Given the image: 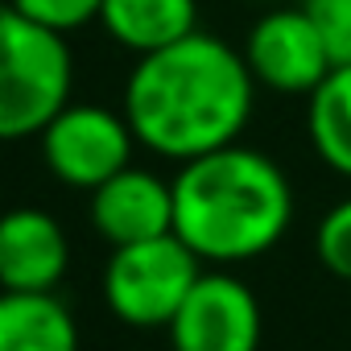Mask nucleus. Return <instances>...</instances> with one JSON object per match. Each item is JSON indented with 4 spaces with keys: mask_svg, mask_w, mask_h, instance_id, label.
<instances>
[{
    "mask_svg": "<svg viewBox=\"0 0 351 351\" xmlns=\"http://www.w3.org/2000/svg\"><path fill=\"white\" fill-rule=\"evenodd\" d=\"M244 62L256 83L281 95H310L335 66L326 38L306 9L265 13L244 42Z\"/></svg>",
    "mask_w": 351,
    "mask_h": 351,
    "instance_id": "nucleus-7",
    "label": "nucleus"
},
{
    "mask_svg": "<svg viewBox=\"0 0 351 351\" xmlns=\"http://www.w3.org/2000/svg\"><path fill=\"white\" fill-rule=\"evenodd\" d=\"M13 9L25 13L29 21L54 29V34H75L91 21H99V9H104V0H13Z\"/></svg>",
    "mask_w": 351,
    "mask_h": 351,
    "instance_id": "nucleus-14",
    "label": "nucleus"
},
{
    "mask_svg": "<svg viewBox=\"0 0 351 351\" xmlns=\"http://www.w3.org/2000/svg\"><path fill=\"white\" fill-rule=\"evenodd\" d=\"M0 351H83L79 322L54 289H0Z\"/></svg>",
    "mask_w": 351,
    "mask_h": 351,
    "instance_id": "nucleus-11",
    "label": "nucleus"
},
{
    "mask_svg": "<svg viewBox=\"0 0 351 351\" xmlns=\"http://www.w3.org/2000/svg\"><path fill=\"white\" fill-rule=\"evenodd\" d=\"M256 79L240 50L195 29L165 50L141 54L124 83V120L149 153L195 161L236 145L252 120Z\"/></svg>",
    "mask_w": 351,
    "mask_h": 351,
    "instance_id": "nucleus-1",
    "label": "nucleus"
},
{
    "mask_svg": "<svg viewBox=\"0 0 351 351\" xmlns=\"http://www.w3.org/2000/svg\"><path fill=\"white\" fill-rule=\"evenodd\" d=\"M71 244L62 223L42 207H13L0 215V289L50 293L66 277Z\"/></svg>",
    "mask_w": 351,
    "mask_h": 351,
    "instance_id": "nucleus-9",
    "label": "nucleus"
},
{
    "mask_svg": "<svg viewBox=\"0 0 351 351\" xmlns=\"http://www.w3.org/2000/svg\"><path fill=\"white\" fill-rule=\"evenodd\" d=\"M306 132L322 165L351 178V62L330 66V75L310 91Z\"/></svg>",
    "mask_w": 351,
    "mask_h": 351,
    "instance_id": "nucleus-12",
    "label": "nucleus"
},
{
    "mask_svg": "<svg viewBox=\"0 0 351 351\" xmlns=\"http://www.w3.org/2000/svg\"><path fill=\"white\" fill-rule=\"evenodd\" d=\"M91 228L108 248L157 240L173 232V182L124 165L91 191Z\"/></svg>",
    "mask_w": 351,
    "mask_h": 351,
    "instance_id": "nucleus-8",
    "label": "nucleus"
},
{
    "mask_svg": "<svg viewBox=\"0 0 351 351\" xmlns=\"http://www.w3.org/2000/svg\"><path fill=\"white\" fill-rule=\"evenodd\" d=\"M42 161L62 186L95 191L112 173L132 165L136 136L124 120V112H112L104 104H66L42 132Z\"/></svg>",
    "mask_w": 351,
    "mask_h": 351,
    "instance_id": "nucleus-5",
    "label": "nucleus"
},
{
    "mask_svg": "<svg viewBox=\"0 0 351 351\" xmlns=\"http://www.w3.org/2000/svg\"><path fill=\"white\" fill-rule=\"evenodd\" d=\"M203 273V261L178 240V236H157L141 244L112 248L104 265V302L108 310L136 330H165L195 289Z\"/></svg>",
    "mask_w": 351,
    "mask_h": 351,
    "instance_id": "nucleus-4",
    "label": "nucleus"
},
{
    "mask_svg": "<svg viewBox=\"0 0 351 351\" xmlns=\"http://www.w3.org/2000/svg\"><path fill=\"white\" fill-rule=\"evenodd\" d=\"M293 223L285 169L248 145L182 161L173 178V236L199 261L244 265L281 244Z\"/></svg>",
    "mask_w": 351,
    "mask_h": 351,
    "instance_id": "nucleus-2",
    "label": "nucleus"
},
{
    "mask_svg": "<svg viewBox=\"0 0 351 351\" xmlns=\"http://www.w3.org/2000/svg\"><path fill=\"white\" fill-rule=\"evenodd\" d=\"M302 9L314 17L318 34L326 38L335 66L351 62V0H302Z\"/></svg>",
    "mask_w": 351,
    "mask_h": 351,
    "instance_id": "nucleus-15",
    "label": "nucleus"
},
{
    "mask_svg": "<svg viewBox=\"0 0 351 351\" xmlns=\"http://www.w3.org/2000/svg\"><path fill=\"white\" fill-rule=\"evenodd\" d=\"M75 87V58L62 34L0 9V141L38 136Z\"/></svg>",
    "mask_w": 351,
    "mask_h": 351,
    "instance_id": "nucleus-3",
    "label": "nucleus"
},
{
    "mask_svg": "<svg viewBox=\"0 0 351 351\" xmlns=\"http://www.w3.org/2000/svg\"><path fill=\"white\" fill-rule=\"evenodd\" d=\"M314 252L330 277L351 285V199H339L322 215L318 236H314Z\"/></svg>",
    "mask_w": 351,
    "mask_h": 351,
    "instance_id": "nucleus-13",
    "label": "nucleus"
},
{
    "mask_svg": "<svg viewBox=\"0 0 351 351\" xmlns=\"http://www.w3.org/2000/svg\"><path fill=\"white\" fill-rule=\"evenodd\" d=\"M99 25L124 50L153 54L199 29V0H104Z\"/></svg>",
    "mask_w": 351,
    "mask_h": 351,
    "instance_id": "nucleus-10",
    "label": "nucleus"
},
{
    "mask_svg": "<svg viewBox=\"0 0 351 351\" xmlns=\"http://www.w3.org/2000/svg\"><path fill=\"white\" fill-rule=\"evenodd\" d=\"M165 335L173 351H261V302L236 273H199Z\"/></svg>",
    "mask_w": 351,
    "mask_h": 351,
    "instance_id": "nucleus-6",
    "label": "nucleus"
}]
</instances>
